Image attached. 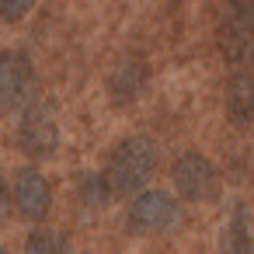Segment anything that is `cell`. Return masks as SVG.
I'll use <instances>...</instances> for the list:
<instances>
[{"label":"cell","mask_w":254,"mask_h":254,"mask_svg":"<svg viewBox=\"0 0 254 254\" xmlns=\"http://www.w3.org/2000/svg\"><path fill=\"white\" fill-rule=\"evenodd\" d=\"M226 254H254V230L244 205H237L226 223Z\"/></svg>","instance_id":"30bf717a"},{"label":"cell","mask_w":254,"mask_h":254,"mask_svg":"<svg viewBox=\"0 0 254 254\" xmlns=\"http://www.w3.org/2000/svg\"><path fill=\"white\" fill-rule=\"evenodd\" d=\"M0 254H7V251H4V247H0Z\"/></svg>","instance_id":"9a60e30c"},{"label":"cell","mask_w":254,"mask_h":254,"mask_svg":"<svg viewBox=\"0 0 254 254\" xmlns=\"http://www.w3.org/2000/svg\"><path fill=\"white\" fill-rule=\"evenodd\" d=\"M219 53L226 63H244L254 53V0H226L223 4Z\"/></svg>","instance_id":"3957f363"},{"label":"cell","mask_w":254,"mask_h":254,"mask_svg":"<svg viewBox=\"0 0 254 254\" xmlns=\"http://www.w3.org/2000/svg\"><path fill=\"white\" fill-rule=\"evenodd\" d=\"M35 94V63L21 49H0V108H25Z\"/></svg>","instance_id":"5b68a950"},{"label":"cell","mask_w":254,"mask_h":254,"mask_svg":"<svg viewBox=\"0 0 254 254\" xmlns=\"http://www.w3.org/2000/svg\"><path fill=\"white\" fill-rule=\"evenodd\" d=\"M11 198H14V209H18L21 219L42 223V219L49 216V205H53V188H49V181H46L35 167H21V171L14 174Z\"/></svg>","instance_id":"52a82bcc"},{"label":"cell","mask_w":254,"mask_h":254,"mask_svg":"<svg viewBox=\"0 0 254 254\" xmlns=\"http://www.w3.org/2000/svg\"><path fill=\"white\" fill-rule=\"evenodd\" d=\"M35 4H39V0H0V18H4V21H25L32 11H35Z\"/></svg>","instance_id":"4fadbf2b"},{"label":"cell","mask_w":254,"mask_h":254,"mask_svg":"<svg viewBox=\"0 0 254 254\" xmlns=\"http://www.w3.org/2000/svg\"><path fill=\"white\" fill-rule=\"evenodd\" d=\"M18 146L32 160H46V157L56 153V146H60V119H56L53 101L35 98V101L25 105L21 122H18Z\"/></svg>","instance_id":"7a4b0ae2"},{"label":"cell","mask_w":254,"mask_h":254,"mask_svg":"<svg viewBox=\"0 0 254 254\" xmlns=\"http://www.w3.org/2000/svg\"><path fill=\"white\" fill-rule=\"evenodd\" d=\"M77 195H80V202H84V205H91V209L105 205V202H108V195H112L108 174H84V178H80V185H77Z\"/></svg>","instance_id":"8fae6325"},{"label":"cell","mask_w":254,"mask_h":254,"mask_svg":"<svg viewBox=\"0 0 254 254\" xmlns=\"http://www.w3.org/2000/svg\"><path fill=\"white\" fill-rule=\"evenodd\" d=\"M223 108H226L230 126H237V129L254 126V73H233L226 80Z\"/></svg>","instance_id":"ba28073f"},{"label":"cell","mask_w":254,"mask_h":254,"mask_svg":"<svg viewBox=\"0 0 254 254\" xmlns=\"http://www.w3.org/2000/svg\"><path fill=\"white\" fill-rule=\"evenodd\" d=\"M157 171V146L150 136H129L108 160V185L115 195H139Z\"/></svg>","instance_id":"6da1fadb"},{"label":"cell","mask_w":254,"mask_h":254,"mask_svg":"<svg viewBox=\"0 0 254 254\" xmlns=\"http://www.w3.org/2000/svg\"><path fill=\"white\" fill-rule=\"evenodd\" d=\"M4 209H7V185L0 178V219H4Z\"/></svg>","instance_id":"5bb4252c"},{"label":"cell","mask_w":254,"mask_h":254,"mask_svg":"<svg viewBox=\"0 0 254 254\" xmlns=\"http://www.w3.org/2000/svg\"><path fill=\"white\" fill-rule=\"evenodd\" d=\"M25 254H70V244H66V237L56 233V230H35V233L28 237Z\"/></svg>","instance_id":"7c38bea8"},{"label":"cell","mask_w":254,"mask_h":254,"mask_svg":"<svg viewBox=\"0 0 254 254\" xmlns=\"http://www.w3.org/2000/svg\"><path fill=\"white\" fill-rule=\"evenodd\" d=\"M146 80H150V70L143 60H122L108 77V98L115 105H132L146 91Z\"/></svg>","instance_id":"9c48e42d"},{"label":"cell","mask_w":254,"mask_h":254,"mask_svg":"<svg viewBox=\"0 0 254 254\" xmlns=\"http://www.w3.org/2000/svg\"><path fill=\"white\" fill-rule=\"evenodd\" d=\"M171 181H174L178 195L188 198V202H212V198L219 195V171H216V164H212L205 153H198V150H188V153H181V157L174 160Z\"/></svg>","instance_id":"277c9868"},{"label":"cell","mask_w":254,"mask_h":254,"mask_svg":"<svg viewBox=\"0 0 254 254\" xmlns=\"http://www.w3.org/2000/svg\"><path fill=\"white\" fill-rule=\"evenodd\" d=\"M181 209L167 191H139L129 205V230L132 233H164L178 223Z\"/></svg>","instance_id":"8992f818"}]
</instances>
